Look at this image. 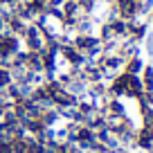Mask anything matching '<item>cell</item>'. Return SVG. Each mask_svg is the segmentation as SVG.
<instances>
[{
	"instance_id": "6da1fadb",
	"label": "cell",
	"mask_w": 153,
	"mask_h": 153,
	"mask_svg": "<svg viewBox=\"0 0 153 153\" xmlns=\"http://www.w3.org/2000/svg\"><path fill=\"white\" fill-rule=\"evenodd\" d=\"M20 43H23V50H25V52H43V48H45V36H43V32H41L34 23H27L23 36H20Z\"/></svg>"
},
{
	"instance_id": "7a4b0ae2",
	"label": "cell",
	"mask_w": 153,
	"mask_h": 153,
	"mask_svg": "<svg viewBox=\"0 0 153 153\" xmlns=\"http://www.w3.org/2000/svg\"><path fill=\"white\" fill-rule=\"evenodd\" d=\"M113 7H115V11H117V16L124 18V20L140 18V5L135 2V0H115Z\"/></svg>"
},
{
	"instance_id": "3957f363",
	"label": "cell",
	"mask_w": 153,
	"mask_h": 153,
	"mask_svg": "<svg viewBox=\"0 0 153 153\" xmlns=\"http://www.w3.org/2000/svg\"><path fill=\"white\" fill-rule=\"evenodd\" d=\"M18 50H23V43L18 36H14V34L0 36V59H11Z\"/></svg>"
},
{
	"instance_id": "277c9868",
	"label": "cell",
	"mask_w": 153,
	"mask_h": 153,
	"mask_svg": "<svg viewBox=\"0 0 153 153\" xmlns=\"http://www.w3.org/2000/svg\"><path fill=\"white\" fill-rule=\"evenodd\" d=\"M144 56L142 54H137V56H131V59H126L124 61V68H122V72H126V74H140L142 72V68H144Z\"/></svg>"
},
{
	"instance_id": "5b68a950",
	"label": "cell",
	"mask_w": 153,
	"mask_h": 153,
	"mask_svg": "<svg viewBox=\"0 0 153 153\" xmlns=\"http://www.w3.org/2000/svg\"><path fill=\"white\" fill-rule=\"evenodd\" d=\"M140 81H142L144 90H153V63H144L142 72H140Z\"/></svg>"
},
{
	"instance_id": "8992f818",
	"label": "cell",
	"mask_w": 153,
	"mask_h": 153,
	"mask_svg": "<svg viewBox=\"0 0 153 153\" xmlns=\"http://www.w3.org/2000/svg\"><path fill=\"white\" fill-rule=\"evenodd\" d=\"M140 48H142L144 52H146L149 56L153 59V29H149V34L144 36V41H142V43H140Z\"/></svg>"
},
{
	"instance_id": "52a82bcc",
	"label": "cell",
	"mask_w": 153,
	"mask_h": 153,
	"mask_svg": "<svg viewBox=\"0 0 153 153\" xmlns=\"http://www.w3.org/2000/svg\"><path fill=\"white\" fill-rule=\"evenodd\" d=\"M9 83H11V72L7 70V68H0V90L7 88Z\"/></svg>"
},
{
	"instance_id": "ba28073f",
	"label": "cell",
	"mask_w": 153,
	"mask_h": 153,
	"mask_svg": "<svg viewBox=\"0 0 153 153\" xmlns=\"http://www.w3.org/2000/svg\"><path fill=\"white\" fill-rule=\"evenodd\" d=\"M144 20H146L149 25H153V11H149V14H146V18H144Z\"/></svg>"
},
{
	"instance_id": "9c48e42d",
	"label": "cell",
	"mask_w": 153,
	"mask_h": 153,
	"mask_svg": "<svg viewBox=\"0 0 153 153\" xmlns=\"http://www.w3.org/2000/svg\"><path fill=\"white\" fill-rule=\"evenodd\" d=\"M101 2H106V5H113V2H115V0H101Z\"/></svg>"
}]
</instances>
